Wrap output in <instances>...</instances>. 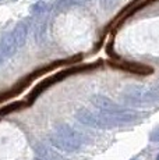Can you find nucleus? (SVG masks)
<instances>
[{
  "instance_id": "obj_1",
  "label": "nucleus",
  "mask_w": 159,
  "mask_h": 160,
  "mask_svg": "<svg viewBox=\"0 0 159 160\" xmlns=\"http://www.w3.org/2000/svg\"><path fill=\"white\" fill-rule=\"evenodd\" d=\"M49 141L54 148L64 152H75L82 146L84 138L78 131H75L74 128H71L70 125L62 124L54 127V130L52 131Z\"/></svg>"
},
{
  "instance_id": "obj_2",
  "label": "nucleus",
  "mask_w": 159,
  "mask_h": 160,
  "mask_svg": "<svg viewBox=\"0 0 159 160\" xmlns=\"http://www.w3.org/2000/svg\"><path fill=\"white\" fill-rule=\"evenodd\" d=\"M75 118H77L80 122H82L84 125L94 127V128H100V130L110 128V127H115L116 125V122L109 118V117H106L102 112L96 114V113H92L87 109H80L78 112L75 113Z\"/></svg>"
},
{
  "instance_id": "obj_3",
  "label": "nucleus",
  "mask_w": 159,
  "mask_h": 160,
  "mask_svg": "<svg viewBox=\"0 0 159 160\" xmlns=\"http://www.w3.org/2000/svg\"><path fill=\"white\" fill-rule=\"evenodd\" d=\"M91 103L99 109L100 112H105V113H110V112H117V110H121V107L119 106L117 103H115L112 99L106 96H102V95H94L91 98Z\"/></svg>"
},
{
  "instance_id": "obj_4",
  "label": "nucleus",
  "mask_w": 159,
  "mask_h": 160,
  "mask_svg": "<svg viewBox=\"0 0 159 160\" xmlns=\"http://www.w3.org/2000/svg\"><path fill=\"white\" fill-rule=\"evenodd\" d=\"M17 50H18V46L16 43V41H14L11 32L3 35L2 41H0V52H2L3 56L4 57H11Z\"/></svg>"
},
{
  "instance_id": "obj_5",
  "label": "nucleus",
  "mask_w": 159,
  "mask_h": 160,
  "mask_svg": "<svg viewBox=\"0 0 159 160\" xmlns=\"http://www.w3.org/2000/svg\"><path fill=\"white\" fill-rule=\"evenodd\" d=\"M11 35H13L18 49H20L21 46H24V43H25V41H27V36H28V25H27L25 22H20L16 28L13 29Z\"/></svg>"
},
{
  "instance_id": "obj_6",
  "label": "nucleus",
  "mask_w": 159,
  "mask_h": 160,
  "mask_svg": "<svg viewBox=\"0 0 159 160\" xmlns=\"http://www.w3.org/2000/svg\"><path fill=\"white\" fill-rule=\"evenodd\" d=\"M128 96L130 99H136V100H149L152 99V93L148 88H144V87H133L128 89Z\"/></svg>"
},
{
  "instance_id": "obj_7",
  "label": "nucleus",
  "mask_w": 159,
  "mask_h": 160,
  "mask_svg": "<svg viewBox=\"0 0 159 160\" xmlns=\"http://www.w3.org/2000/svg\"><path fill=\"white\" fill-rule=\"evenodd\" d=\"M119 67H121L123 70H127L130 72L134 74H140V75H146V74H151L152 68L151 67H146V66H141V64H137V63H120Z\"/></svg>"
},
{
  "instance_id": "obj_8",
  "label": "nucleus",
  "mask_w": 159,
  "mask_h": 160,
  "mask_svg": "<svg viewBox=\"0 0 159 160\" xmlns=\"http://www.w3.org/2000/svg\"><path fill=\"white\" fill-rule=\"evenodd\" d=\"M152 2H155V0H134L133 3H131L130 6L126 8V10L121 13V15H119L117 17V21H123L126 17H128L130 14H133L134 11H137V10H140L141 7H144V6H146V4H149V3H152Z\"/></svg>"
},
{
  "instance_id": "obj_9",
  "label": "nucleus",
  "mask_w": 159,
  "mask_h": 160,
  "mask_svg": "<svg viewBox=\"0 0 159 160\" xmlns=\"http://www.w3.org/2000/svg\"><path fill=\"white\" fill-rule=\"evenodd\" d=\"M36 152H38L39 158H42L44 160H63V158L59 155V153H56L54 150L49 149V148L45 146V145H39L36 148Z\"/></svg>"
},
{
  "instance_id": "obj_10",
  "label": "nucleus",
  "mask_w": 159,
  "mask_h": 160,
  "mask_svg": "<svg viewBox=\"0 0 159 160\" xmlns=\"http://www.w3.org/2000/svg\"><path fill=\"white\" fill-rule=\"evenodd\" d=\"M48 10V4L45 2H38L36 4H33L31 7V11L33 14H42Z\"/></svg>"
},
{
  "instance_id": "obj_11",
  "label": "nucleus",
  "mask_w": 159,
  "mask_h": 160,
  "mask_svg": "<svg viewBox=\"0 0 159 160\" xmlns=\"http://www.w3.org/2000/svg\"><path fill=\"white\" fill-rule=\"evenodd\" d=\"M151 139L154 141V142H159V127L155 130L154 132H152V135H151Z\"/></svg>"
},
{
  "instance_id": "obj_12",
  "label": "nucleus",
  "mask_w": 159,
  "mask_h": 160,
  "mask_svg": "<svg viewBox=\"0 0 159 160\" xmlns=\"http://www.w3.org/2000/svg\"><path fill=\"white\" fill-rule=\"evenodd\" d=\"M35 160H44V159H42V158H38V159H35Z\"/></svg>"
},
{
  "instance_id": "obj_13",
  "label": "nucleus",
  "mask_w": 159,
  "mask_h": 160,
  "mask_svg": "<svg viewBox=\"0 0 159 160\" xmlns=\"http://www.w3.org/2000/svg\"><path fill=\"white\" fill-rule=\"evenodd\" d=\"M156 160H159V155H158V156H156Z\"/></svg>"
},
{
  "instance_id": "obj_14",
  "label": "nucleus",
  "mask_w": 159,
  "mask_h": 160,
  "mask_svg": "<svg viewBox=\"0 0 159 160\" xmlns=\"http://www.w3.org/2000/svg\"><path fill=\"white\" fill-rule=\"evenodd\" d=\"M80 2H84V0H80Z\"/></svg>"
}]
</instances>
